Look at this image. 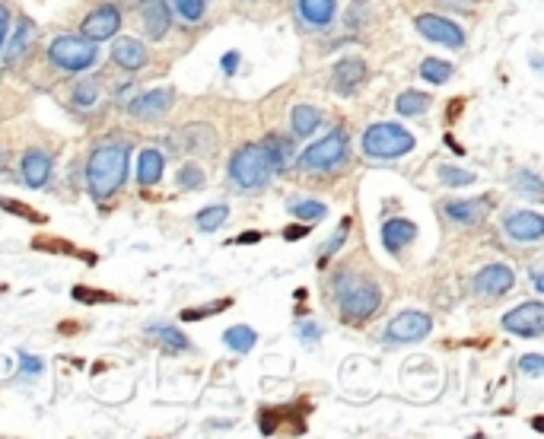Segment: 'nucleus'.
I'll return each instance as SVG.
<instances>
[{"mask_svg":"<svg viewBox=\"0 0 544 439\" xmlns=\"http://www.w3.org/2000/svg\"><path fill=\"white\" fill-rule=\"evenodd\" d=\"M128 159L131 147L118 144V140H106V144H99L92 150L90 163H86V182H90L92 197L108 201L124 185V179H128Z\"/></svg>","mask_w":544,"mask_h":439,"instance_id":"obj_1","label":"nucleus"},{"mask_svg":"<svg viewBox=\"0 0 544 439\" xmlns=\"http://www.w3.org/2000/svg\"><path fill=\"white\" fill-rule=\"evenodd\" d=\"M334 303H338V312L348 322H366L382 306V290L372 281H366V277H356V274L348 271L334 281Z\"/></svg>","mask_w":544,"mask_h":439,"instance_id":"obj_2","label":"nucleus"},{"mask_svg":"<svg viewBox=\"0 0 544 439\" xmlns=\"http://www.w3.org/2000/svg\"><path fill=\"white\" fill-rule=\"evenodd\" d=\"M414 150V134L395 122H379L363 131V153L372 159H398Z\"/></svg>","mask_w":544,"mask_h":439,"instance_id":"obj_3","label":"nucleus"},{"mask_svg":"<svg viewBox=\"0 0 544 439\" xmlns=\"http://www.w3.org/2000/svg\"><path fill=\"white\" fill-rule=\"evenodd\" d=\"M271 175H274V169H271V163H268L261 144L242 147V150H236L233 159H229V179H233V185H239V188H245V191L261 188Z\"/></svg>","mask_w":544,"mask_h":439,"instance_id":"obj_4","label":"nucleus"},{"mask_svg":"<svg viewBox=\"0 0 544 439\" xmlns=\"http://www.w3.org/2000/svg\"><path fill=\"white\" fill-rule=\"evenodd\" d=\"M340 163H348V131L344 128L332 131L328 137L306 147L300 156L302 172H328V169H338Z\"/></svg>","mask_w":544,"mask_h":439,"instance_id":"obj_5","label":"nucleus"},{"mask_svg":"<svg viewBox=\"0 0 544 439\" xmlns=\"http://www.w3.org/2000/svg\"><path fill=\"white\" fill-rule=\"evenodd\" d=\"M96 54L99 52L90 38H76V36H60L48 45V61L58 70H64V74H80V70L92 68Z\"/></svg>","mask_w":544,"mask_h":439,"instance_id":"obj_6","label":"nucleus"},{"mask_svg":"<svg viewBox=\"0 0 544 439\" xmlns=\"http://www.w3.org/2000/svg\"><path fill=\"white\" fill-rule=\"evenodd\" d=\"M433 331V318L427 312H417V309H404L388 322L386 328V341L392 344H417L423 341L427 334Z\"/></svg>","mask_w":544,"mask_h":439,"instance_id":"obj_7","label":"nucleus"},{"mask_svg":"<svg viewBox=\"0 0 544 439\" xmlns=\"http://www.w3.org/2000/svg\"><path fill=\"white\" fill-rule=\"evenodd\" d=\"M503 328H507L509 334H519V338H541L544 334L541 299H529V303H522L519 309L507 312V315H503Z\"/></svg>","mask_w":544,"mask_h":439,"instance_id":"obj_8","label":"nucleus"},{"mask_svg":"<svg viewBox=\"0 0 544 439\" xmlns=\"http://www.w3.org/2000/svg\"><path fill=\"white\" fill-rule=\"evenodd\" d=\"M414 26L423 38H430V42H436V45H446V48L465 45V29H461L459 23H452V20H443V16H436V13L417 16Z\"/></svg>","mask_w":544,"mask_h":439,"instance_id":"obj_9","label":"nucleus"},{"mask_svg":"<svg viewBox=\"0 0 544 439\" xmlns=\"http://www.w3.org/2000/svg\"><path fill=\"white\" fill-rule=\"evenodd\" d=\"M503 229L513 243H538L544 235V217L535 211H513L503 220Z\"/></svg>","mask_w":544,"mask_h":439,"instance_id":"obj_10","label":"nucleus"},{"mask_svg":"<svg viewBox=\"0 0 544 439\" xmlns=\"http://www.w3.org/2000/svg\"><path fill=\"white\" fill-rule=\"evenodd\" d=\"M118 29H121V13L112 4H102V7H96L84 20V38H90V42H106Z\"/></svg>","mask_w":544,"mask_h":439,"instance_id":"obj_11","label":"nucleus"},{"mask_svg":"<svg viewBox=\"0 0 544 439\" xmlns=\"http://www.w3.org/2000/svg\"><path fill=\"white\" fill-rule=\"evenodd\" d=\"M516 283V274L507 265H487L481 274L475 277V293L487 296V299H497V296L509 293Z\"/></svg>","mask_w":544,"mask_h":439,"instance_id":"obj_12","label":"nucleus"},{"mask_svg":"<svg viewBox=\"0 0 544 439\" xmlns=\"http://www.w3.org/2000/svg\"><path fill=\"white\" fill-rule=\"evenodd\" d=\"M172 108V92L169 90H150L144 96H137L128 106V112L134 115L137 122H156Z\"/></svg>","mask_w":544,"mask_h":439,"instance_id":"obj_13","label":"nucleus"},{"mask_svg":"<svg viewBox=\"0 0 544 439\" xmlns=\"http://www.w3.org/2000/svg\"><path fill=\"white\" fill-rule=\"evenodd\" d=\"M140 10V23H144V32L150 38H163L172 26V13H169L166 0H140L137 4Z\"/></svg>","mask_w":544,"mask_h":439,"instance_id":"obj_14","label":"nucleus"},{"mask_svg":"<svg viewBox=\"0 0 544 439\" xmlns=\"http://www.w3.org/2000/svg\"><path fill=\"white\" fill-rule=\"evenodd\" d=\"M52 172H54V159L45 150H29L23 156V182L29 188H45L52 182Z\"/></svg>","mask_w":544,"mask_h":439,"instance_id":"obj_15","label":"nucleus"},{"mask_svg":"<svg viewBox=\"0 0 544 439\" xmlns=\"http://www.w3.org/2000/svg\"><path fill=\"white\" fill-rule=\"evenodd\" d=\"M366 80V64L360 58H344V61L334 68V90L340 96H354L360 90V84Z\"/></svg>","mask_w":544,"mask_h":439,"instance_id":"obj_16","label":"nucleus"},{"mask_svg":"<svg viewBox=\"0 0 544 439\" xmlns=\"http://www.w3.org/2000/svg\"><path fill=\"white\" fill-rule=\"evenodd\" d=\"M112 61L118 64L121 70H140V68H147L150 54H147V48L140 45L137 38H118L112 45Z\"/></svg>","mask_w":544,"mask_h":439,"instance_id":"obj_17","label":"nucleus"},{"mask_svg":"<svg viewBox=\"0 0 544 439\" xmlns=\"http://www.w3.org/2000/svg\"><path fill=\"white\" fill-rule=\"evenodd\" d=\"M296 10L312 29H328L338 13V0H296Z\"/></svg>","mask_w":544,"mask_h":439,"instance_id":"obj_18","label":"nucleus"},{"mask_svg":"<svg viewBox=\"0 0 544 439\" xmlns=\"http://www.w3.org/2000/svg\"><path fill=\"white\" fill-rule=\"evenodd\" d=\"M414 239H417V223H411V220L392 217L382 223V245H386L388 251L404 249V245H411Z\"/></svg>","mask_w":544,"mask_h":439,"instance_id":"obj_19","label":"nucleus"},{"mask_svg":"<svg viewBox=\"0 0 544 439\" xmlns=\"http://www.w3.org/2000/svg\"><path fill=\"white\" fill-rule=\"evenodd\" d=\"M32 42H36V26H32V20H20V23H16V32L10 36V45L0 48V52H4V61L20 64L26 58V52L32 48Z\"/></svg>","mask_w":544,"mask_h":439,"instance_id":"obj_20","label":"nucleus"},{"mask_svg":"<svg viewBox=\"0 0 544 439\" xmlns=\"http://www.w3.org/2000/svg\"><path fill=\"white\" fill-rule=\"evenodd\" d=\"M491 211V201H449L446 204V213L452 223H461V227H477L484 223Z\"/></svg>","mask_w":544,"mask_h":439,"instance_id":"obj_21","label":"nucleus"},{"mask_svg":"<svg viewBox=\"0 0 544 439\" xmlns=\"http://www.w3.org/2000/svg\"><path fill=\"white\" fill-rule=\"evenodd\" d=\"M163 169H166V156L159 150H153V147H147L137 156V182L144 185V188H150V185H156L163 179Z\"/></svg>","mask_w":544,"mask_h":439,"instance_id":"obj_22","label":"nucleus"},{"mask_svg":"<svg viewBox=\"0 0 544 439\" xmlns=\"http://www.w3.org/2000/svg\"><path fill=\"white\" fill-rule=\"evenodd\" d=\"M261 150H265V156H268V163H271L274 172H284V169L290 166V159H293V150H290V144L280 134H268Z\"/></svg>","mask_w":544,"mask_h":439,"instance_id":"obj_23","label":"nucleus"},{"mask_svg":"<svg viewBox=\"0 0 544 439\" xmlns=\"http://www.w3.org/2000/svg\"><path fill=\"white\" fill-rule=\"evenodd\" d=\"M318 124H322V115H318V108H312V106H296L293 112H290V128H293L296 137L316 134Z\"/></svg>","mask_w":544,"mask_h":439,"instance_id":"obj_24","label":"nucleus"},{"mask_svg":"<svg viewBox=\"0 0 544 439\" xmlns=\"http://www.w3.org/2000/svg\"><path fill=\"white\" fill-rule=\"evenodd\" d=\"M150 338H156V341L166 350H172V354H185V350H191V341L175 325H150Z\"/></svg>","mask_w":544,"mask_h":439,"instance_id":"obj_25","label":"nucleus"},{"mask_svg":"<svg viewBox=\"0 0 544 439\" xmlns=\"http://www.w3.org/2000/svg\"><path fill=\"white\" fill-rule=\"evenodd\" d=\"M430 106H433V99L427 96V92H417V90L401 92V96L395 99V108H398V115H404V118H411V115H423Z\"/></svg>","mask_w":544,"mask_h":439,"instance_id":"obj_26","label":"nucleus"},{"mask_svg":"<svg viewBox=\"0 0 544 439\" xmlns=\"http://www.w3.org/2000/svg\"><path fill=\"white\" fill-rule=\"evenodd\" d=\"M223 341H227V347L236 350V354H249V350L258 344V334H255V328H249V325H236L223 334Z\"/></svg>","mask_w":544,"mask_h":439,"instance_id":"obj_27","label":"nucleus"},{"mask_svg":"<svg viewBox=\"0 0 544 439\" xmlns=\"http://www.w3.org/2000/svg\"><path fill=\"white\" fill-rule=\"evenodd\" d=\"M420 76L427 80V84L433 86H443L452 76V64L449 61H439V58H423L420 61Z\"/></svg>","mask_w":544,"mask_h":439,"instance_id":"obj_28","label":"nucleus"},{"mask_svg":"<svg viewBox=\"0 0 544 439\" xmlns=\"http://www.w3.org/2000/svg\"><path fill=\"white\" fill-rule=\"evenodd\" d=\"M509 185H513L516 191H522V195H529V201H544V188H541V179H538L535 172H513L509 175Z\"/></svg>","mask_w":544,"mask_h":439,"instance_id":"obj_29","label":"nucleus"},{"mask_svg":"<svg viewBox=\"0 0 544 439\" xmlns=\"http://www.w3.org/2000/svg\"><path fill=\"white\" fill-rule=\"evenodd\" d=\"M227 217H229L227 204H213V207H207V211L197 213V229H201V233H213V229H220L227 223Z\"/></svg>","mask_w":544,"mask_h":439,"instance_id":"obj_30","label":"nucleus"},{"mask_svg":"<svg viewBox=\"0 0 544 439\" xmlns=\"http://www.w3.org/2000/svg\"><path fill=\"white\" fill-rule=\"evenodd\" d=\"M290 213H293V217H300V220H306V223H316V220L325 217L328 207L312 197V201H293V204H290Z\"/></svg>","mask_w":544,"mask_h":439,"instance_id":"obj_31","label":"nucleus"},{"mask_svg":"<svg viewBox=\"0 0 544 439\" xmlns=\"http://www.w3.org/2000/svg\"><path fill=\"white\" fill-rule=\"evenodd\" d=\"M172 7L179 10V16L185 23H201L204 20V10H207V0H172Z\"/></svg>","mask_w":544,"mask_h":439,"instance_id":"obj_32","label":"nucleus"},{"mask_svg":"<svg viewBox=\"0 0 544 439\" xmlns=\"http://www.w3.org/2000/svg\"><path fill=\"white\" fill-rule=\"evenodd\" d=\"M439 182L449 185V188H461V185L475 182V172H465L459 166H439Z\"/></svg>","mask_w":544,"mask_h":439,"instance_id":"obj_33","label":"nucleus"},{"mask_svg":"<svg viewBox=\"0 0 544 439\" xmlns=\"http://www.w3.org/2000/svg\"><path fill=\"white\" fill-rule=\"evenodd\" d=\"M350 233V220H340V227L334 229V235L325 243V249H322V265H325L328 258L334 255V251H340V245H344V239H348Z\"/></svg>","mask_w":544,"mask_h":439,"instance_id":"obj_34","label":"nucleus"},{"mask_svg":"<svg viewBox=\"0 0 544 439\" xmlns=\"http://www.w3.org/2000/svg\"><path fill=\"white\" fill-rule=\"evenodd\" d=\"M179 185L188 191L201 188V185H204V172H201V166H181L179 169Z\"/></svg>","mask_w":544,"mask_h":439,"instance_id":"obj_35","label":"nucleus"},{"mask_svg":"<svg viewBox=\"0 0 544 439\" xmlns=\"http://www.w3.org/2000/svg\"><path fill=\"white\" fill-rule=\"evenodd\" d=\"M42 370H45V363H42L38 356L20 354V376H23V379H38V376H42Z\"/></svg>","mask_w":544,"mask_h":439,"instance_id":"obj_36","label":"nucleus"},{"mask_svg":"<svg viewBox=\"0 0 544 439\" xmlns=\"http://www.w3.org/2000/svg\"><path fill=\"white\" fill-rule=\"evenodd\" d=\"M74 299L76 303H115L112 293H99V290H86V287H74Z\"/></svg>","mask_w":544,"mask_h":439,"instance_id":"obj_37","label":"nucleus"},{"mask_svg":"<svg viewBox=\"0 0 544 439\" xmlns=\"http://www.w3.org/2000/svg\"><path fill=\"white\" fill-rule=\"evenodd\" d=\"M519 370L525 372V376H532V379L544 376V356H541V354L522 356V360H519Z\"/></svg>","mask_w":544,"mask_h":439,"instance_id":"obj_38","label":"nucleus"},{"mask_svg":"<svg viewBox=\"0 0 544 439\" xmlns=\"http://www.w3.org/2000/svg\"><path fill=\"white\" fill-rule=\"evenodd\" d=\"M223 309H229V299H220L217 306H204V309H185L181 312V318H185V322H195V318L213 315V312H223Z\"/></svg>","mask_w":544,"mask_h":439,"instance_id":"obj_39","label":"nucleus"},{"mask_svg":"<svg viewBox=\"0 0 544 439\" xmlns=\"http://www.w3.org/2000/svg\"><path fill=\"white\" fill-rule=\"evenodd\" d=\"M296 334H300L302 338V344H318V338H322V328L316 325V322H300V325H296Z\"/></svg>","mask_w":544,"mask_h":439,"instance_id":"obj_40","label":"nucleus"},{"mask_svg":"<svg viewBox=\"0 0 544 439\" xmlns=\"http://www.w3.org/2000/svg\"><path fill=\"white\" fill-rule=\"evenodd\" d=\"M0 207H4V211H10V213H20V217L32 220V223H38V220H42L36 211H29V207H23V204H16V201H7V197H0Z\"/></svg>","mask_w":544,"mask_h":439,"instance_id":"obj_41","label":"nucleus"},{"mask_svg":"<svg viewBox=\"0 0 544 439\" xmlns=\"http://www.w3.org/2000/svg\"><path fill=\"white\" fill-rule=\"evenodd\" d=\"M96 92H99V86H96V84L80 86V90H76V99H74V102H76V106H86V108L96 106V99H99Z\"/></svg>","mask_w":544,"mask_h":439,"instance_id":"obj_42","label":"nucleus"},{"mask_svg":"<svg viewBox=\"0 0 544 439\" xmlns=\"http://www.w3.org/2000/svg\"><path fill=\"white\" fill-rule=\"evenodd\" d=\"M363 10H370V7H366V0H356L354 7H350V13H348V26H350V29H356V26L363 23V20H360Z\"/></svg>","mask_w":544,"mask_h":439,"instance_id":"obj_43","label":"nucleus"},{"mask_svg":"<svg viewBox=\"0 0 544 439\" xmlns=\"http://www.w3.org/2000/svg\"><path fill=\"white\" fill-rule=\"evenodd\" d=\"M7 26H10V10L0 4V48L7 45Z\"/></svg>","mask_w":544,"mask_h":439,"instance_id":"obj_44","label":"nucleus"},{"mask_svg":"<svg viewBox=\"0 0 544 439\" xmlns=\"http://www.w3.org/2000/svg\"><path fill=\"white\" fill-rule=\"evenodd\" d=\"M236 68H239V52H227L223 54V70H227V74H236Z\"/></svg>","mask_w":544,"mask_h":439,"instance_id":"obj_45","label":"nucleus"},{"mask_svg":"<svg viewBox=\"0 0 544 439\" xmlns=\"http://www.w3.org/2000/svg\"><path fill=\"white\" fill-rule=\"evenodd\" d=\"M439 4H446V7H455V10H468L475 4H481V0H439Z\"/></svg>","mask_w":544,"mask_h":439,"instance_id":"obj_46","label":"nucleus"},{"mask_svg":"<svg viewBox=\"0 0 544 439\" xmlns=\"http://www.w3.org/2000/svg\"><path fill=\"white\" fill-rule=\"evenodd\" d=\"M306 233H309V227H290L284 229V239H302Z\"/></svg>","mask_w":544,"mask_h":439,"instance_id":"obj_47","label":"nucleus"},{"mask_svg":"<svg viewBox=\"0 0 544 439\" xmlns=\"http://www.w3.org/2000/svg\"><path fill=\"white\" fill-rule=\"evenodd\" d=\"M239 243H242V245H255V243H261V233H245V235H239Z\"/></svg>","mask_w":544,"mask_h":439,"instance_id":"obj_48","label":"nucleus"},{"mask_svg":"<svg viewBox=\"0 0 544 439\" xmlns=\"http://www.w3.org/2000/svg\"><path fill=\"white\" fill-rule=\"evenodd\" d=\"M532 283H535V290H538V293H541V290H544V281H541V267H535V271H532Z\"/></svg>","mask_w":544,"mask_h":439,"instance_id":"obj_49","label":"nucleus"},{"mask_svg":"<svg viewBox=\"0 0 544 439\" xmlns=\"http://www.w3.org/2000/svg\"><path fill=\"white\" fill-rule=\"evenodd\" d=\"M0 156H4V150H0Z\"/></svg>","mask_w":544,"mask_h":439,"instance_id":"obj_50","label":"nucleus"}]
</instances>
